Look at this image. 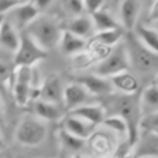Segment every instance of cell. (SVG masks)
Masks as SVG:
<instances>
[{
    "label": "cell",
    "instance_id": "26",
    "mask_svg": "<svg viewBox=\"0 0 158 158\" xmlns=\"http://www.w3.org/2000/svg\"><path fill=\"white\" fill-rule=\"evenodd\" d=\"M103 123L110 130L115 131L118 134H125L128 136V126L127 123L123 117L119 115L112 114L110 116H106L105 119L103 120Z\"/></svg>",
    "mask_w": 158,
    "mask_h": 158
},
{
    "label": "cell",
    "instance_id": "30",
    "mask_svg": "<svg viewBox=\"0 0 158 158\" xmlns=\"http://www.w3.org/2000/svg\"><path fill=\"white\" fill-rule=\"evenodd\" d=\"M68 8L74 14L79 15L85 10L84 0H69L68 1Z\"/></svg>",
    "mask_w": 158,
    "mask_h": 158
},
{
    "label": "cell",
    "instance_id": "8",
    "mask_svg": "<svg viewBox=\"0 0 158 158\" xmlns=\"http://www.w3.org/2000/svg\"><path fill=\"white\" fill-rule=\"evenodd\" d=\"M77 82L81 84L91 95L95 97H107L113 94L115 91L114 85L110 81V79L98 74L79 77L77 79Z\"/></svg>",
    "mask_w": 158,
    "mask_h": 158
},
{
    "label": "cell",
    "instance_id": "17",
    "mask_svg": "<svg viewBox=\"0 0 158 158\" xmlns=\"http://www.w3.org/2000/svg\"><path fill=\"white\" fill-rule=\"evenodd\" d=\"M94 127L95 126L91 125L90 123H88L85 119L69 114L65 118V120H64L63 128L67 130L68 132H70V133L87 140L91 135Z\"/></svg>",
    "mask_w": 158,
    "mask_h": 158
},
{
    "label": "cell",
    "instance_id": "33",
    "mask_svg": "<svg viewBox=\"0 0 158 158\" xmlns=\"http://www.w3.org/2000/svg\"><path fill=\"white\" fill-rule=\"evenodd\" d=\"M9 73V66L3 62H0V78L6 77Z\"/></svg>",
    "mask_w": 158,
    "mask_h": 158
},
{
    "label": "cell",
    "instance_id": "36",
    "mask_svg": "<svg viewBox=\"0 0 158 158\" xmlns=\"http://www.w3.org/2000/svg\"><path fill=\"white\" fill-rule=\"evenodd\" d=\"M3 147H5V141H3L2 136H1V134H0V149H2Z\"/></svg>",
    "mask_w": 158,
    "mask_h": 158
},
{
    "label": "cell",
    "instance_id": "16",
    "mask_svg": "<svg viewBox=\"0 0 158 158\" xmlns=\"http://www.w3.org/2000/svg\"><path fill=\"white\" fill-rule=\"evenodd\" d=\"M20 39L18 28L6 19L0 28V47L14 53L19 48Z\"/></svg>",
    "mask_w": 158,
    "mask_h": 158
},
{
    "label": "cell",
    "instance_id": "20",
    "mask_svg": "<svg viewBox=\"0 0 158 158\" xmlns=\"http://www.w3.org/2000/svg\"><path fill=\"white\" fill-rule=\"evenodd\" d=\"M67 31H72L73 34L79 36L81 38H88L94 35L95 33L94 25H93L92 19L91 16H84V15H78L75 19H73L69 23H68Z\"/></svg>",
    "mask_w": 158,
    "mask_h": 158
},
{
    "label": "cell",
    "instance_id": "4",
    "mask_svg": "<svg viewBox=\"0 0 158 158\" xmlns=\"http://www.w3.org/2000/svg\"><path fill=\"white\" fill-rule=\"evenodd\" d=\"M130 66L131 63L126 44L119 42L113 47L112 51L102 61L98 63L95 66V74L110 78L117 74L129 70Z\"/></svg>",
    "mask_w": 158,
    "mask_h": 158
},
{
    "label": "cell",
    "instance_id": "19",
    "mask_svg": "<svg viewBox=\"0 0 158 158\" xmlns=\"http://www.w3.org/2000/svg\"><path fill=\"white\" fill-rule=\"evenodd\" d=\"M134 35L152 52L158 54V29L147 27L143 24H136L134 27Z\"/></svg>",
    "mask_w": 158,
    "mask_h": 158
},
{
    "label": "cell",
    "instance_id": "12",
    "mask_svg": "<svg viewBox=\"0 0 158 158\" xmlns=\"http://www.w3.org/2000/svg\"><path fill=\"white\" fill-rule=\"evenodd\" d=\"M141 12L140 0H123L120 5L121 25L127 31H131L138 24Z\"/></svg>",
    "mask_w": 158,
    "mask_h": 158
},
{
    "label": "cell",
    "instance_id": "1",
    "mask_svg": "<svg viewBox=\"0 0 158 158\" xmlns=\"http://www.w3.org/2000/svg\"><path fill=\"white\" fill-rule=\"evenodd\" d=\"M113 113L119 115L125 119L128 126V141L133 146L138 140L141 131L142 110L140 104V97L133 94H123L118 97L113 103Z\"/></svg>",
    "mask_w": 158,
    "mask_h": 158
},
{
    "label": "cell",
    "instance_id": "23",
    "mask_svg": "<svg viewBox=\"0 0 158 158\" xmlns=\"http://www.w3.org/2000/svg\"><path fill=\"white\" fill-rule=\"evenodd\" d=\"M13 98L18 106H21V107L26 106L29 100L33 99L31 82L23 81V80H14Z\"/></svg>",
    "mask_w": 158,
    "mask_h": 158
},
{
    "label": "cell",
    "instance_id": "14",
    "mask_svg": "<svg viewBox=\"0 0 158 158\" xmlns=\"http://www.w3.org/2000/svg\"><path fill=\"white\" fill-rule=\"evenodd\" d=\"M65 108L63 105L51 103L44 100L37 99L34 104V113L36 116L47 121H57L63 118Z\"/></svg>",
    "mask_w": 158,
    "mask_h": 158
},
{
    "label": "cell",
    "instance_id": "22",
    "mask_svg": "<svg viewBox=\"0 0 158 158\" xmlns=\"http://www.w3.org/2000/svg\"><path fill=\"white\" fill-rule=\"evenodd\" d=\"M123 38V31L120 27L107 31H95L93 35V41L101 47L106 48H113L119 42H121V39Z\"/></svg>",
    "mask_w": 158,
    "mask_h": 158
},
{
    "label": "cell",
    "instance_id": "5",
    "mask_svg": "<svg viewBox=\"0 0 158 158\" xmlns=\"http://www.w3.org/2000/svg\"><path fill=\"white\" fill-rule=\"evenodd\" d=\"M20 44L14 52V66H31L47 57V50L40 47L25 29L20 33Z\"/></svg>",
    "mask_w": 158,
    "mask_h": 158
},
{
    "label": "cell",
    "instance_id": "10",
    "mask_svg": "<svg viewBox=\"0 0 158 158\" xmlns=\"http://www.w3.org/2000/svg\"><path fill=\"white\" fill-rule=\"evenodd\" d=\"M91 94L79 82H73L64 87L63 106L65 110L70 112L74 108L87 104Z\"/></svg>",
    "mask_w": 158,
    "mask_h": 158
},
{
    "label": "cell",
    "instance_id": "9",
    "mask_svg": "<svg viewBox=\"0 0 158 158\" xmlns=\"http://www.w3.org/2000/svg\"><path fill=\"white\" fill-rule=\"evenodd\" d=\"M63 92L64 87L61 78L56 74H51L40 86L38 99L63 105Z\"/></svg>",
    "mask_w": 158,
    "mask_h": 158
},
{
    "label": "cell",
    "instance_id": "28",
    "mask_svg": "<svg viewBox=\"0 0 158 158\" xmlns=\"http://www.w3.org/2000/svg\"><path fill=\"white\" fill-rule=\"evenodd\" d=\"M105 0H84L85 10L89 12V14H93L95 12L100 11L103 7Z\"/></svg>",
    "mask_w": 158,
    "mask_h": 158
},
{
    "label": "cell",
    "instance_id": "37",
    "mask_svg": "<svg viewBox=\"0 0 158 158\" xmlns=\"http://www.w3.org/2000/svg\"><path fill=\"white\" fill-rule=\"evenodd\" d=\"M99 158H110V157H108V156H102V157H99Z\"/></svg>",
    "mask_w": 158,
    "mask_h": 158
},
{
    "label": "cell",
    "instance_id": "35",
    "mask_svg": "<svg viewBox=\"0 0 158 158\" xmlns=\"http://www.w3.org/2000/svg\"><path fill=\"white\" fill-rule=\"evenodd\" d=\"M5 20H6L5 14H0V28H1V25H2V23L5 22Z\"/></svg>",
    "mask_w": 158,
    "mask_h": 158
},
{
    "label": "cell",
    "instance_id": "32",
    "mask_svg": "<svg viewBox=\"0 0 158 158\" xmlns=\"http://www.w3.org/2000/svg\"><path fill=\"white\" fill-rule=\"evenodd\" d=\"M51 2H52V0H36L35 1V5L36 7L40 10L42 9H46V8H48L49 6L51 5Z\"/></svg>",
    "mask_w": 158,
    "mask_h": 158
},
{
    "label": "cell",
    "instance_id": "41",
    "mask_svg": "<svg viewBox=\"0 0 158 158\" xmlns=\"http://www.w3.org/2000/svg\"><path fill=\"white\" fill-rule=\"evenodd\" d=\"M157 132H158V130H157Z\"/></svg>",
    "mask_w": 158,
    "mask_h": 158
},
{
    "label": "cell",
    "instance_id": "34",
    "mask_svg": "<svg viewBox=\"0 0 158 158\" xmlns=\"http://www.w3.org/2000/svg\"><path fill=\"white\" fill-rule=\"evenodd\" d=\"M5 125V118H3V107L2 103H1V100H0V128H2Z\"/></svg>",
    "mask_w": 158,
    "mask_h": 158
},
{
    "label": "cell",
    "instance_id": "29",
    "mask_svg": "<svg viewBox=\"0 0 158 158\" xmlns=\"http://www.w3.org/2000/svg\"><path fill=\"white\" fill-rule=\"evenodd\" d=\"M22 2V0H0V14L8 13Z\"/></svg>",
    "mask_w": 158,
    "mask_h": 158
},
{
    "label": "cell",
    "instance_id": "25",
    "mask_svg": "<svg viewBox=\"0 0 158 158\" xmlns=\"http://www.w3.org/2000/svg\"><path fill=\"white\" fill-rule=\"evenodd\" d=\"M59 140L65 148L73 152L81 149L85 145V142H86L85 139H81L79 138V136L75 135V134L70 133V132H68L64 128H62L59 131Z\"/></svg>",
    "mask_w": 158,
    "mask_h": 158
},
{
    "label": "cell",
    "instance_id": "38",
    "mask_svg": "<svg viewBox=\"0 0 158 158\" xmlns=\"http://www.w3.org/2000/svg\"><path fill=\"white\" fill-rule=\"evenodd\" d=\"M156 81H157V85H158V75L156 76Z\"/></svg>",
    "mask_w": 158,
    "mask_h": 158
},
{
    "label": "cell",
    "instance_id": "15",
    "mask_svg": "<svg viewBox=\"0 0 158 158\" xmlns=\"http://www.w3.org/2000/svg\"><path fill=\"white\" fill-rule=\"evenodd\" d=\"M87 46V41L85 38L73 34L72 31L64 29L62 31L61 39L59 42L60 50L65 55H77L81 53Z\"/></svg>",
    "mask_w": 158,
    "mask_h": 158
},
{
    "label": "cell",
    "instance_id": "2",
    "mask_svg": "<svg viewBox=\"0 0 158 158\" xmlns=\"http://www.w3.org/2000/svg\"><path fill=\"white\" fill-rule=\"evenodd\" d=\"M28 35L44 50H50L59 46L62 29L53 18L48 15H38L25 28Z\"/></svg>",
    "mask_w": 158,
    "mask_h": 158
},
{
    "label": "cell",
    "instance_id": "18",
    "mask_svg": "<svg viewBox=\"0 0 158 158\" xmlns=\"http://www.w3.org/2000/svg\"><path fill=\"white\" fill-rule=\"evenodd\" d=\"M110 79L114 85L115 90H119L123 94H133L139 89L138 79L130 74L129 70L115 75Z\"/></svg>",
    "mask_w": 158,
    "mask_h": 158
},
{
    "label": "cell",
    "instance_id": "27",
    "mask_svg": "<svg viewBox=\"0 0 158 158\" xmlns=\"http://www.w3.org/2000/svg\"><path fill=\"white\" fill-rule=\"evenodd\" d=\"M141 129H147V130H158V110L157 112L146 114L142 117L141 120Z\"/></svg>",
    "mask_w": 158,
    "mask_h": 158
},
{
    "label": "cell",
    "instance_id": "39",
    "mask_svg": "<svg viewBox=\"0 0 158 158\" xmlns=\"http://www.w3.org/2000/svg\"><path fill=\"white\" fill-rule=\"evenodd\" d=\"M156 27H157V29H158V22H156Z\"/></svg>",
    "mask_w": 158,
    "mask_h": 158
},
{
    "label": "cell",
    "instance_id": "13",
    "mask_svg": "<svg viewBox=\"0 0 158 158\" xmlns=\"http://www.w3.org/2000/svg\"><path fill=\"white\" fill-rule=\"evenodd\" d=\"M68 113L70 115L85 119L93 126L103 123V120L106 117L105 108L99 104H85L74 108Z\"/></svg>",
    "mask_w": 158,
    "mask_h": 158
},
{
    "label": "cell",
    "instance_id": "31",
    "mask_svg": "<svg viewBox=\"0 0 158 158\" xmlns=\"http://www.w3.org/2000/svg\"><path fill=\"white\" fill-rule=\"evenodd\" d=\"M148 18L152 22H158V0H154L153 5L149 10Z\"/></svg>",
    "mask_w": 158,
    "mask_h": 158
},
{
    "label": "cell",
    "instance_id": "3",
    "mask_svg": "<svg viewBox=\"0 0 158 158\" xmlns=\"http://www.w3.org/2000/svg\"><path fill=\"white\" fill-rule=\"evenodd\" d=\"M48 135V127L44 120L35 114H25L21 118L14 132V139L24 146H38Z\"/></svg>",
    "mask_w": 158,
    "mask_h": 158
},
{
    "label": "cell",
    "instance_id": "40",
    "mask_svg": "<svg viewBox=\"0 0 158 158\" xmlns=\"http://www.w3.org/2000/svg\"><path fill=\"white\" fill-rule=\"evenodd\" d=\"M145 158H158V157H145Z\"/></svg>",
    "mask_w": 158,
    "mask_h": 158
},
{
    "label": "cell",
    "instance_id": "11",
    "mask_svg": "<svg viewBox=\"0 0 158 158\" xmlns=\"http://www.w3.org/2000/svg\"><path fill=\"white\" fill-rule=\"evenodd\" d=\"M10 22L16 28H26L28 24H31L38 15L39 9L33 2H22L9 12Z\"/></svg>",
    "mask_w": 158,
    "mask_h": 158
},
{
    "label": "cell",
    "instance_id": "21",
    "mask_svg": "<svg viewBox=\"0 0 158 158\" xmlns=\"http://www.w3.org/2000/svg\"><path fill=\"white\" fill-rule=\"evenodd\" d=\"M141 110L143 116L158 110V85L147 86L140 97Z\"/></svg>",
    "mask_w": 158,
    "mask_h": 158
},
{
    "label": "cell",
    "instance_id": "24",
    "mask_svg": "<svg viewBox=\"0 0 158 158\" xmlns=\"http://www.w3.org/2000/svg\"><path fill=\"white\" fill-rule=\"evenodd\" d=\"M91 19H92L95 31H107V29L119 27L116 20L110 13H107L106 11H103V10H100V11L91 14Z\"/></svg>",
    "mask_w": 158,
    "mask_h": 158
},
{
    "label": "cell",
    "instance_id": "6",
    "mask_svg": "<svg viewBox=\"0 0 158 158\" xmlns=\"http://www.w3.org/2000/svg\"><path fill=\"white\" fill-rule=\"evenodd\" d=\"M125 44L129 53L131 65H134L139 70L142 72L153 69L155 66V60L156 57H158V54L152 52L146 47L143 46V44L138 39L134 33L128 34Z\"/></svg>",
    "mask_w": 158,
    "mask_h": 158
},
{
    "label": "cell",
    "instance_id": "7",
    "mask_svg": "<svg viewBox=\"0 0 158 158\" xmlns=\"http://www.w3.org/2000/svg\"><path fill=\"white\" fill-rule=\"evenodd\" d=\"M133 157H158V132L141 129L138 140L133 145Z\"/></svg>",
    "mask_w": 158,
    "mask_h": 158
}]
</instances>
